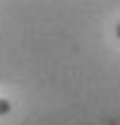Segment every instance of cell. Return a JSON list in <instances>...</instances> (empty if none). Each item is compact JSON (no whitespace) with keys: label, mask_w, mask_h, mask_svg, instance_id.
I'll return each instance as SVG.
<instances>
[{"label":"cell","mask_w":120,"mask_h":125,"mask_svg":"<svg viewBox=\"0 0 120 125\" xmlns=\"http://www.w3.org/2000/svg\"><path fill=\"white\" fill-rule=\"evenodd\" d=\"M115 34H118V39H120V24H118V29H115Z\"/></svg>","instance_id":"obj_2"},{"label":"cell","mask_w":120,"mask_h":125,"mask_svg":"<svg viewBox=\"0 0 120 125\" xmlns=\"http://www.w3.org/2000/svg\"><path fill=\"white\" fill-rule=\"evenodd\" d=\"M10 111H12V104H10L7 99H0V115H2V113H10Z\"/></svg>","instance_id":"obj_1"}]
</instances>
